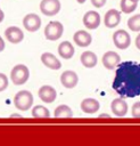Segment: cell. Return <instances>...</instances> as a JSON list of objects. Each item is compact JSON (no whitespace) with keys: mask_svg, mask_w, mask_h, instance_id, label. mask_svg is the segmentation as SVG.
<instances>
[{"mask_svg":"<svg viewBox=\"0 0 140 146\" xmlns=\"http://www.w3.org/2000/svg\"><path fill=\"white\" fill-rule=\"evenodd\" d=\"M113 89L122 97L140 95V64L132 60L120 63L115 71Z\"/></svg>","mask_w":140,"mask_h":146,"instance_id":"obj_1","label":"cell"},{"mask_svg":"<svg viewBox=\"0 0 140 146\" xmlns=\"http://www.w3.org/2000/svg\"><path fill=\"white\" fill-rule=\"evenodd\" d=\"M28 78H30V71H28L27 66H25L24 64L15 65L10 72V79L14 82V84H16V86L26 83Z\"/></svg>","mask_w":140,"mask_h":146,"instance_id":"obj_2","label":"cell"},{"mask_svg":"<svg viewBox=\"0 0 140 146\" xmlns=\"http://www.w3.org/2000/svg\"><path fill=\"white\" fill-rule=\"evenodd\" d=\"M33 95L27 90L18 91L14 97V105L20 111H27L33 105Z\"/></svg>","mask_w":140,"mask_h":146,"instance_id":"obj_3","label":"cell"},{"mask_svg":"<svg viewBox=\"0 0 140 146\" xmlns=\"http://www.w3.org/2000/svg\"><path fill=\"white\" fill-rule=\"evenodd\" d=\"M63 32H64V26L58 21L50 22L44 27V36L47 40H50V41L58 40L63 35Z\"/></svg>","mask_w":140,"mask_h":146,"instance_id":"obj_4","label":"cell"},{"mask_svg":"<svg viewBox=\"0 0 140 146\" xmlns=\"http://www.w3.org/2000/svg\"><path fill=\"white\" fill-rule=\"evenodd\" d=\"M59 0H42L40 2V10L46 16H55L60 10Z\"/></svg>","mask_w":140,"mask_h":146,"instance_id":"obj_5","label":"cell"},{"mask_svg":"<svg viewBox=\"0 0 140 146\" xmlns=\"http://www.w3.org/2000/svg\"><path fill=\"white\" fill-rule=\"evenodd\" d=\"M113 42L118 49H126L131 44V36L125 30H117L113 34Z\"/></svg>","mask_w":140,"mask_h":146,"instance_id":"obj_6","label":"cell"},{"mask_svg":"<svg viewBox=\"0 0 140 146\" xmlns=\"http://www.w3.org/2000/svg\"><path fill=\"white\" fill-rule=\"evenodd\" d=\"M23 25L28 32H36L41 27V18L36 14H27L23 18Z\"/></svg>","mask_w":140,"mask_h":146,"instance_id":"obj_7","label":"cell"},{"mask_svg":"<svg viewBox=\"0 0 140 146\" xmlns=\"http://www.w3.org/2000/svg\"><path fill=\"white\" fill-rule=\"evenodd\" d=\"M83 24L89 30H94L100 25V15L94 10H89L83 16Z\"/></svg>","mask_w":140,"mask_h":146,"instance_id":"obj_8","label":"cell"},{"mask_svg":"<svg viewBox=\"0 0 140 146\" xmlns=\"http://www.w3.org/2000/svg\"><path fill=\"white\" fill-rule=\"evenodd\" d=\"M38 94H39L40 99H41L42 102H44V103H48V104L53 103V102L56 100V97H57V91H56V89H55L53 87H51V86H48V84L42 86V87L39 89Z\"/></svg>","mask_w":140,"mask_h":146,"instance_id":"obj_9","label":"cell"},{"mask_svg":"<svg viewBox=\"0 0 140 146\" xmlns=\"http://www.w3.org/2000/svg\"><path fill=\"white\" fill-rule=\"evenodd\" d=\"M121 63V57L115 51H107L102 56V64L107 70H114Z\"/></svg>","mask_w":140,"mask_h":146,"instance_id":"obj_10","label":"cell"},{"mask_svg":"<svg viewBox=\"0 0 140 146\" xmlns=\"http://www.w3.org/2000/svg\"><path fill=\"white\" fill-rule=\"evenodd\" d=\"M5 36L11 43H19L24 39V32L17 26H9L5 31Z\"/></svg>","mask_w":140,"mask_h":146,"instance_id":"obj_11","label":"cell"},{"mask_svg":"<svg viewBox=\"0 0 140 146\" xmlns=\"http://www.w3.org/2000/svg\"><path fill=\"white\" fill-rule=\"evenodd\" d=\"M121 22V13L116 9H109L106 14H105V18H104V23L106 25V27L108 29H113L115 26H117Z\"/></svg>","mask_w":140,"mask_h":146,"instance_id":"obj_12","label":"cell"},{"mask_svg":"<svg viewBox=\"0 0 140 146\" xmlns=\"http://www.w3.org/2000/svg\"><path fill=\"white\" fill-rule=\"evenodd\" d=\"M60 82L65 88H74L79 82V76L74 71H65L60 75Z\"/></svg>","mask_w":140,"mask_h":146,"instance_id":"obj_13","label":"cell"},{"mask_svg":"<svg viewBox=\"0 0 140 146\" xmlns=\"http://www.w3.org/2000/svg\"><path fill=\"white\" fill-rule=\"evenodd\" d=\"M110 110L116 116H124L127 113V103L123 98H115L110 104Z\"/></svg>","mask_w":140,"mask_h":146,"instance_id":"obj_14","label":"cell"},{"mask_svg":"<svg viewBox=\"0 0 140 146\" xmlns=\"http://www.w3.org/2000/svg\"><path fill=\"white\" fill-rule=\"evenodd\" d=\"M41 62L48 67V68H51V70H59L61 67V63L60 60L51 52H43L41 55Z\"/></svg>","mask_w":140,"mask_h":146,"instance_id":"obj_15","label":"cell"},{"mask_svg":"<svg viewBox=\"0 0 140 146\" xmlns=\"http://www.w3.org/2000/svg\"><path fill=\"white\" fill-rule=\"evenodd\" d=\"M73 40H74V42H75L79 47H88V46L91 44L92 36H91V34L88 33L87 31L80 30V31H77V32L74 33Z\"/></svg>","mask_w":140,"mask_h":146,"instance_id":"obj_16","label":"cell"},{"mask_svg":"<svg viewBox=\"0 0 140 146\" xmlns=\"http://www.w3.org/2000/svg\"><path fill=\"white\" fill-rule=\"evenodd\" d=\"M100 107V104L94 98H85L81 103V110L87 114H93L96 113Z\"/></svg>","mask_w":140,"mask_h":146,"instance_id":"obj_17","label":"cell"},{"mask_svg":"<svg viewBox=\"0 0 140 146\" xmlns=\"http://www.w3.org/2000/svg\"><path fill=\"white\" fill-rule=\"evenodd\" d=\"M80 60L82 63V65L87 68H92L97 65V62H98V58H97V55L93 52V51H84L82 52L81 57H80Z\"/></svg>","mask_w":140,"mask_h":146,"instance_id":"obj_18","label":"cell"},{"mask_svg":"<svg viewBox=\"0 0 140 146\" xmlns=\"http://www.w3.org/2000/svg\"><path fill=\"white\" fill-rule=\"evenodd\" d=\"M75 52V49L73 47V44L69 41H63L60 42V44L58 46V54L60 55L61 58L64 59H69L73 57Z\"/></svg>","mask_w":140,"mask_h":146,"instance_id":"obj_19","label":"cell"},{"mask_svg":"<svg viewBox=\"0 0 140 146\" xmlns=\"http://www.w3.org/2000/svg\"><path fill=\"white\" fill-rule=\"evenodd\" d=\"M53 115L56 117H71L73 116V111L67 105H59L56 107Z\"/></svg>","mask_w":140,"mask_h":146,"instance_id":"obj_20","label":"cell"},{"mask_svg":"<svg viewBox=\"0 0 140 146\" xmlns=\"http://www.w3.org/2000/svg\"><path fill=\"white\" fill-rule=\"evenodd\" d=\"M121 10L124 14H131L137 9L138 2L133 1V0H121Z\"/></svg>","mask_w":140,"mask_h":146,"instance_id":"obj_21","label":"cell"},{"mask_svg":"<svg viewBox=\"0 0 140 146\" xmlns=\"http://www.w3.org/2000/svg\"><path fill=\"white\" fill-rule=\"evenodd\" d=\"M32 116H34V117H49L50 112L47 107H44L42 105H35L32 110Z\"/></svg>","mask_w":140,"mask_h":146,"instance_id":"obj_22","label":"cell"},{"mask_svg":"<svg viewBox=\"0 0 140 146\" xmlns=\"http://www.w3.org/2000/svg\"><path fill=\"white\" fill-rule=\"evenodd\" d=\"M127 26L133 32H140V14L130 17L127 21Z\"/></svg>","mask_w":140,"mask_h":146,"instance_id":"obj_23","label":"cell"},{"mask_svg":"<svg viewBox=\"0 0 140 146\" xmlns=\"http://www.w3.org/2000/svg\"><path fill=\"white\" fill-rule=\"evenodd\" d=\"M8 83H9L8 82V78L3 73H0V92L7 89Z\"/></svg>","mask_w":140,"mask_h":146,"instance_id":"obj_24","label":"cell"},{"mask_svg":"<svg viewBox=\"0 0 140 146\" xmlns=\"http://www.w3.org/2000/svg\"><path fill=\"white\" fill-rule=\"evenodd\" d=\"M132 116L134 117H140V102H137L132 105V110H131Z\"/></svg>","mask_w":140,"mask_h":146,"instance_id":"obj_25","label":"cell"},{"mask_svg":"<svg viewBox=\"0 0 140 146\" xmlns=\"http://www.w3.org/2000/svg\"><path fill=\"white\" fill-rule=\"evenodd\" d=\"M107 0H91V3L96 7V8H101L105 3H106Z\"/></svg>","mask_w":140,"mask_h":146,"instance_id":"obj_26","label":"cell"},{"mask_svg":"<svg viewBox=\"0 0 140 146\" xmlns=\"http://www.w3.org/2000/svg\"><path fill=\"white\" fill-rule=\"evenodd\" d=\"M5 47H6V44H5V41H3V39L0 36V52L5 50Z\"/></svg>","mask_w":140,"mask_h":146,"instance_id":"obj_27","label":"cell"},{"mask_svg":"<svg viewBox=\"0 0 140 146\" xmlns=\"http://www.w3.org/2000/svg\"><path fill=\"white\" fill-rule=\"evenodd\" d=\"M135 47L140 50V33L137 35V38H135Z\"/></svg>","mask_w":140,"mask_h":146,"instance_id":"obj_28","label":"cell"},{"mask_svg":"<svg viewBox=\"0 0 140 146\" xmlns=\"http://www.w3.org/2000/svg\"><path fill=\"white\" fill-rule=\"evenodd\" d=\"M3 18H5V14H3V11L0 9V23L3 21Z\"/></svg>","mask_w":140,"mask_h":146,"instance_id":"obj_29","label":"cell"},{"mask_svg":"<svg viewBox=\"0 0 140 146\" xmlns=\"http://www.w3.org/2000/svg\"><path fill=\"white\" fill-rule=\"evenodd\" d=\"M76 1H77L79 3H84V2L87 1V0H76Z\"/></svg>","mask_w":140,"mask_h":146,"instance_id":"obj_30","label":"cell"},{"mask_svg":"<svg viewBox=\"0 0 140 146\" xmlns=\"http://www.w3.org/2000/svg\"><path fill=\"white\" fill-rule=\"evenodd\" d=\"M133 1H135V2H138V1H139V0H133Z\"/></svg>","mask_w":140,"mask_h":146,"instance_id":"obj_31","label":"cell"}]
</instances>
